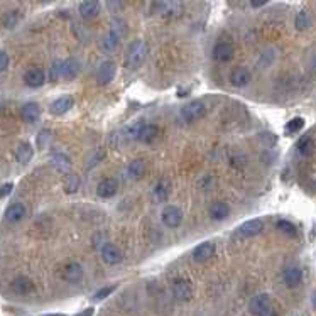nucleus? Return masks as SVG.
<instances>
[{
  "instance_id": "nucleus-3",
  "label": "nucleus",
  "mask_w": 316,
  "mask_h": 316,
  "mask_svg": "<svg viewBox=\"0 0 316 316\" xmlns=\"http://www.w3.org/2000/svg\"><path fill=\"white\" fill-rule=\"evenodd\" d=\"M162 224L169 226V228H176V226L181 225V222H183V212L180 210L178 206H172V204H169L162 210Z\"/></svg>"
},
{
  "instance_id": "nucleus-33",
  "label": "nucleus",
  "mask_w": 316,
  "mask_h": 316,
  "mask_svg": "<svg viewBox=\"0 0 316 316\" xmlns=\"http://www.w3.org/2000/svg\"><path fill=\"white\" fill-rule=\"evenodd\" d=\"M276 226H278L279 232H282V234H286V235H291V237H294V235L298 234L296 226L292 225L291 222H288V220H279L278 224H276Z\"/></svg>"
},
{
  "instance_id": "nucleus-6",
  "label": "nucleus",
  "mask_w": 316,
  "mask_h": 316,
  "mask_svg": "<svg viewBox=\"0 0 316 316\" xmlns=\"http://www.w3.org/2000/svg\"><path fill=\"white\" fill-rule=\"evenodd\" d=\"M262 228H264V222L260 218H252V220L244 222L238 226V235H242V237H256V235L262 232Z\"/></svg>"
},
{
  "instance_id": "nucleus-28",
  "label": "nucleus",
  "mask_w": 316,
  "mask_h": 316,
  "mask_svg": "<svg viewBox=\"0 0 316 316\" xmlns=\"http://www.w3.org/2000/svg\"><path fill=\"white\" fill-rule=\"evenodd\" d=\"M311 22H313V19H311L310 12L308 10H300L294 19V26L298 30H306L311 28Z\"/></svg>"
},
{
  "instance_id": "nucleus-30",
  "label": "nucleus",
  "mask_w": 316,
  "mask_h": 316,
  "mask_svg": "<svg viewBox=\"0 0 316 316\" xmlns=\"http://www.w3.org/2000/svg\"><path fill=\"white\" fill-rule=\"evenodd\" d=\"M298 149H300V152L302 156H311L314 152V142H313V139H311L310 136L301 137L300 142H298Z\"/></svg>"
},
{
  "instance_id": "nucleus-32",
  "label": "nucleus",
  "mask_w": 316,
  "mask_h": 316,
  "mask_svg": "<svg viewBox=\"0 0 316 316\" xmlns=\"http://www.w3.org/2000/svg\"><path fill=\"white\" fill-rule=\"evenodd\" d=\"M51 142V130H48V128H44L38 134V137H36V144H38L39 149H46L48 146H50Z\"/></svg>"
},
{
  "instance_id": "nucleus-4",
  "label": "nucleus",
  "mask_w": 316,
  "mask_h": 316,
  "mask_svg": "<svg viewBox=\"0 0 316 316\" xmlns=\"http://www.w3.org/2000/svg\"><path fill=\"white\" fill-rule=\"evenodd\" d=\"M270 308H272V306H270V298H269V294H266V292L254 296L250 300V302H248V310H250V313L257 314V316H260L262 313L269 311Z\"/></svg>"
},
{
  "instance_id": "nucleus-16",
  "label": "nucleus",
  "mask_w": 316,
  "mask_h": 316,
  "mask_svg": "<svg viewBox=\"0 0 316 316\" xmlns=\"http://www.w3.org/2000/svg\"><path fill=\"white\" fill-rule=\"evenodd\" d=\"M213 254H215V244L213 242H203L194 248L193 259L196 262H206L208 259H212Z\"/></svg>"
},
{
  "instance_id": "nucleus-5",
  "label": "nucleus",
  "mask_w": 316,
  "mask_h": 316,
  "mask_svg": "<svg viewBox=\"0 0 316 316\" xmlns=\"http://www.w3.org/2000/svg\"><path fill=\"white\" fill-rule=\"evenodd\" d=\"M204 114H206V106H204L202 102H191V104L183 106V110H181V115H183V118H186L188 122H193V120L203 118Z\"/></svg>"
},
{
  "instance_id": "nucleus-29",
  "label": "nucleus",
  "mask_w": 316,
  "mask_h": 316,
  "mask_svg": "<svg viewBox=\"0 0 316 316\" xmlns=\"http://www.w3.org/2000/svg\"><path fill=\"white\" fill-rule=\"evenodd\" d=\"M118 42H120V36L115 34L114 30H110V32L106 34L104 39H102V48H104L105 51L112 52L115 48L118 46Z\"/></svg>"
},
{
  "instance_id": "nucleus-41",
  "label": "nucleus",
  "mask_w": 316,
  "mask_h": 316,
  "mask_svg": "<svg viewBox=\"0 0 316 316\" xmlns=\"http://www.w3.org/2000/svg\"><path fill=\"white\" fill-rule=\"evenodd\" d=\"M250 6L254 8H260V7H264L266 6V2H250Z\"/></svg>"
},
{
  "instance_id": "nucleus-18",
  "label": "nucleus",
  "mask_w": 316,
  "mask_h": 316,
  "mask_svg": "<svg viewBox=\"0 0 316 316\" xmlns=\"http://www.w3.org/2000/svg\"><path fill=\"white\" fill-rule=\"evenodd\" d=\"M26 216V206L22 203H12L6 210V220L10 224H17Z\"/></svg>"
},
{
  "instance_id": "nucleus-11",
  "label": "nucleus",
  "mask_w": 316,
  "mask_h": 316,
  "mask_svg": "<svg viewBox=\"0 0 316 316\" xmlns=\"http://www.w3.org/2000/svg\"><path fill=\"white\" fill-rule=\"evenodd\" d=\"M102 259L108 266H115L122 260V252H120V248L117 246H114V244H105V246L102 247Z\"/></svg>"
},
{
  "instance_id": "nucleus-19",
  "label": "nucleus",
  "mask_w": 316,
  "mask_h": 316,
  "mask_svg": "<svg viewBox=\"0 0 316 316\" xmlns=\"http://www.w3.org/2000/svg\"><path fill=\"white\" fill-rule=\"evenodd\" d=\"M63 278L68 282H78L83 278V267L76 264V262H71V264L64 266L63 269Z\"/></svg>"
},
{
  "instance_id": "nucleus-37",
  "label": "nucleus",
  "mask_w": 316,
  "mask_h": 316,
  "mask_svg": "<svg viewBox=\"0 0 316 316\" xmlns=\"http://www.w3.org/2000/svg\"><path fill=\"white\" fill-rule=\"evenodd\" d=\"M115 291V286H106V288H104V289H100V291H96V294L93 296V300H104V298H106L108 294H112V292Z\"/></svg>"
},
{
  "instance_id": "nucleus-8",
  "label": "nucleus",
  "mask_w": 316,
  "mask_h": 316,
  "mask_svg": "<svg viewBox=\"0 0 316 316\" xmlns=\"http://www.w3.org/2000/svg\"><path fill=\"white\" fill-rule=\"evenodd\" d=\"M213 58L218 63H228L234 58V46L230 42H218L213 48Z\"/></svg>"
},
{
  "instance_id": "nucleus-13",
  "label": "nucleus",
  "mask_w": 316,
  "mask_h": 316,
  "mask_svg": "<svg viewBox=\"0 0 316 316\" xmlns=\"http://www.w3.org/2000/svg\"><path fill=\"white\" fill-rule=\"evenodd\" d=\"M78 10H80V16H82L84 20L95 19V17L100 14V4L95 2V0H84V2L80 4Z\"/></svg>"
},
{
  "instance_id": "nucleus-12",
  "label": "nucleus",
  "mask_w": 316,
  "mask_h": 316,
  "mask_svg": "<svg viewBox=\"0 0 316 316\" xmlns=\"http://www.w3.org/2000/svg\"><path fill=\"white\" fill-rule=\"evenodd\" d=\"M46 82V74L41 68H30L28 73L24 74V83L30 88H39Z\"/></svg>"
},
{
  "instance_id": "nucleus-22",
  "label": "nucleus",
  "mask_w": 316,
  "mask_h": 316,
  "mask_svg": "<svg viewBox=\"0 0 316 316\" xmlns=\"http://www.w3.org/2000/svg\"><path fill=\"white\" fill-rule=\"evenodd\" d=\"M78 73H80V63H78V60H74V58H68L66 61H63V70H61V76L68 78V80H73Z\"/></svg>"
},
{
  "instance_id": "nucleus-31",
  "label": "nucleus",
  "mask_w": 316,
  "mask_h": 316,
  "mask_svg": "<svg viewBox=\"0 0 316 316\" xmlns=\"http://www.w3.org/2000/svg\"><path fill=\"white\" fill-rule=\"evenodd\" d=\"M52 164H54V168H56V169H60V171L68 172V169H70V166H71V161H70L68 156L58 152V154L52 156Z\"/></svg>"
},
{
  "instance_id": "nucleus-2",
  "label": "nucleus",
  "mask_w": 316,
  "mask_h": 316,
  "mask_svg": "<svg viewBox=\"0 0 316 316\" xmlns=\"http://www.w3.org/2000/svg\"><path fill=\"white\" fill-rule=\"evenodd\" d=\"M172 296L178 301H190L193 298V286L188 279H176L172 282Z\"/></svg>"
},
{
  "instance_id": "nucleus-21",
  "label": "nucleus",
  "mask_w": 316,
  "mask_h": 316,
  "mask_svg": "<svg viewBox=\"0 0 316 316\" xmlns=\"http://www.w3.org/2000/svg\"><path fill=\"white\" fill-rule=\"evenodd\" d=\"M20 115H22V118H24L26 122L32 124L39 117H41V108H39L38 104H34V102H29V104H26L24 106H22Z\"/></svg>"
},
{
  "instance_id": "nucleus-24",
  "label": "nucleus",
  "mask_w": 316,
  "mask_h": 316,
  "mask_svg": "<svg viewBox=\"0 0 316 316\" xmlns=\"http://www.w3.org/2000/svg\"><path fill=\"white\" fill-rule=\"evenodd\" d=\"M32 156H34V149H32V146H30L29 142H22V144H19V148L16 149V158H17V161H19L20 164L30 162Z\"/></svg>"
},
{
  "instance_id": "nucleus-38",
  "label": "nucleus",
  "mask_w": 316,
  "mask_h": 316,
  "mask_svg": "<svg viewBox=\"0 0 316 316\" xmlns=\"http://www.w3.org/2000/svg\"><path fill=\"white\" fill-rule=\"evenodd\" d=\"M12 190H14V184L12 183H6L4 186H0V198L8 196V194L12 193Z\"/></svg>"
},
{
  "instance_id": "nucleus-46",
  "label": "nucleus",
  "mask_w": 316,
  "mask_h": 316,
  "mask_svg": "<svg viewBox=\"0 0 316 316\" xmlns=\"http://www.w3.org/2000/svg\"><path fill=\"white\" fill-rule=\"evenodd\" d=\"M313 306L316 308V292H314V296H313Z\"/></svg>"
},
{
  "instance_id": "nucleus-14",
  "label": "nucleus",
  "mask_w": 316,
  "mask_h": 316,
  "mask_svg": "<svg viewBox=\"0 0 316 316\" xmlns=\"http://www.w3.org/2000/svg\"><path fill=\"white\" fill-rule=\"evenodd\" d=\"M12 291L19 296H29L36 291V286L29 278H17L16 281L12 282Z\"/></svg>"
},
{
  "instance_id": "nucleus-42",
  "label": "nucleus",
  "mask_w": 316,
  "mask_h": 316,
  "mask_svg": "<svg viewBox=\"0 0 316 316\" xmlns=\"http://www.w3.org/2000/svg\"><path fill=\"white\" fill-rule=\"evenodd\" d=\"M260 316H278V313H276V311L270 308L269 311H266V313H262Z\"/></svg>"
},
{
  "instance_id": "nucleus-39",
  "label": "nucleus",
  "mask_w": 316,
  "mask_h": 316,
  "mask_svg": "<svg viewBox=\"0 0 316 316\" xmlns=\"http://www.w3.org/2000/svg\"><path fill=\"white\" fill-rule=\"evenodd\" d=\"M8 68V54L6 51H0V71H6Z\"/></svg>"
},
{
  "instance_id": "nucleus-35",
  "label": "nucleus",
  "mask_w": 316,
  "mask_h": 316,
  "mask_svg": "<svg viewBox=\"0 0 316 316\" xmlns=\"http://www.w3.org/2000/svg\"><path fill=\"white\" fill-rule=\"evenodd\" d=\"M61 70H63V61H54L51 66V70H50V78L52 80V82L63 78L61 76Z\"/></svg>"
},
{
  "instance_id": "nucleus-23",
  "label": "nucleus",
  "mask_w": 316,
  "mask_h": 316,
  "mask_svg": "<svg viewBox=\"0 0 316 316\" xmlns=\"http://www.w3.org/2000/svg\"><path fill=\"white\" fill-rule=\"evenodd\" d=\"M228 213H230L228 204L224 203V202H215L210 206V216H212V220H216V222L225 220V218L228 216Z\"/></svg>"
},
{
  "instance_id": "nucleus-25",
  "label": "nucleus",
  "mask_w": 316,
  "mask_h": 316,
  "mask_svg": "<svg viewBox=\"0 0 316 316\" xmlns=\"http://www.w3.org/2000/svg\"><path fill=\"white\" fill-rule=\"evenodd\" d=\"M169 193H171V181L161 180L154 188V200L156 202H166Z\"/></svg>"
},
{
  "instance_id": "nucleus-27",
  "label": "nucleus",
  "mask_w": 316,
  "mask_h": 316,
  "mask_svg": "<svg viewBox=\"0 0 316 316\" xmlns=\"http://www.w3.org/2000/svg\"><path fill=\"white\" fill-rule=\"evenodd\" d=\"M158 134H159V128L156 126H152V124H144L139 134V140L149 144V142H152L156 137H158Z\"/></svg>"
},
{
  "instance_id": "nucleus-9",
  "label": "nucleus",
  "mask_w": 316,
  "mask_h": 316,
  "mask_svg": "<svg viewBox=\"0 0 316 316\" xmlns=\"http://www.w3.org/2000/svg\"><path fill=\"white\" fill-rule=\"evenodd\" d=\"M73 105H74V100H73V96H70V95H63V96H60L58 100H54L52 104L50 105V112L52 115H64L68 110L73 108Z\"/></svg>"
},
{
  "instance_id": "nucleus-44",
  "label": "nucleus",
  "mask_w": 316,
  "mask_h": 316,
  "mask_svg": "<svg viewBox=\"0 0 316 316\" xmlns=\"http://www.w3.org/2000/svg\"><path fill=\"white\" fill-rule=\"evenodd\" d=\"M93 314V308H88V310H84L82 314H78V316H92Z\"/></svg>"
},
{
  "instance_id": "nucleus-36",
  "label": "nucleus",
  "mask_w": 316,
  "mask_h": 316,
  "mask_svg": "<svg viewBox=\"0 0 316 316\" xmlns=\"http://www.w3.org/2000/svg\"><path fill=\"white\" fill-rule=\"evenodd\" d=\"M144 124L142 122H137V124H134V126L128 128V132H127V137L128 139H139V134H140V128Z\"/></svg>"
},
{
  "instance_id": "nucleus-45",
  "label": "nucleus",
  "mask_w": 316,
  "mask_h": 316,
  "mask_svg": "<svg viewBox=\"0 0 316 316\" xmlns=\"http://www.w3.org/2000/svg\"><path fill=\"white\" fill-rule=\"evenodd\" d=\"M42 316H66V314H61V313H54V314H42Z\"/></svg>"
},
{
  "instance_id": "nucleus-40",
  "label": "nucleus",
  "mask_w": 316,
  "mask_h": 316,
  "mask_svg": "<svg viewBox=\"0 0 316 316\" xmlns=\"http://www.w3.org/2000/svg\"><path fill=\"white\" fill-rule=\"evenodd\" d=\"M104 156H105V150H102V149H100V150H96V154H95V156H92L93 161H90V166H95L96 162H100Z\"/></svg>"
},
{
  "instance_id": "nucleus-10",
  "label": "nucleus",
  "mask_w": 316,
  "mask_h": 316,
  "mask_svg": "<svg viewBox=\"0 0 316 316\" xmlns=\"http://www.w3.org/2000/svg\"><path fill=\"white\" fill-rule=\"evenodd\" d=\"M115 71H117V68H115V63H112V61L102 63L98 71H96V82H98V84H106L112 82L115 78Z\"/></svg>"
},
{
  "instance_id": "nucleus-15",
  "label": "nucleus",
  "mask_w": 316,
  "mask_h": 316,
  "mask_svg": "<svg viewBox=\"0 0 316 316\" xmlns=\"http://www.w3.org/2000/svg\"><path fill=\"white\" fill-rule=\"evenodd\" d=\"M282 281L288 288H298L302 281V270L300 267H288L282 274Z\"/></svg>"
},
{
  "instance_id": "nucleus-26",
  "label": "nucleus",
  "mask_w": 316,
  "mask_h": 316,
  "mask_svg": "<svg viewBox=\"0 0 316 316\" xmlns=\"http://www.w3.org/2000/svg\"><path fill=\"white\" fill-rule=\"evenodd\" d=\"M80 176L74 174V172H66L64 178H63V188L68 194H73L76 193V191L80 190Z\"/></svg>"
},
{
  "instance_id": "nucleus-7",
  "label": "nucleus",
  "mask_w": 316,
  "mask_h": 316,
  "mask_svg": "<svg viewBox=\"0 0 316 316\" xmlns=\"http://www.w3.org/2000/svg\"><path fill=\"white\" fill-rule=\"evenodd\" d=\"M117 191H118V183L115 178H105L96 186V194L100 198H112L117 194Z\"/></svg>"
},
{
  "instance_id": "nucleus-1",
  "label": "nucleus",
  "mask_w": 316,
  "mask_h": 316,
  "mask_svg": "<svg viewBox=\"0 0 316 316\" xmlns=\"http://www.w3.org/2000/svg\"><path fill=\"white\" fill-rule=\"evenodd\" d=\"M146 58H148V44L144 41H139V39L132 41L126 51V66L136 70L144 63Z\"/></svg>"
},
{
  "instance_id": "nucleus-43",
  "label": "nucleus",
  "mask_w": 316,
  "mask_h": 316,
  "mask_svg": "<svg viewBox=\"0 0 316 316\" xmlns=\"http://www.w3.org/2000/svg\"><path fill=\"white\" fill-rule=\"evenodd\" d=\"M106 6H108V7H115V8H120V7H122V2H108Z\"/></svg>"
},
{
  "instance_id": "nucleus-20",
  "label": "nucleus",
  "mask_w": 316,
  "mask_h": 316,
  "mask_svg": "<svg viewBox=\"0 0 316 316\" xmlns=\"http://www.w3.org/2000/svg\"><path fill=\"white\" fill-rule=\"evenodd\" d=\"M146 172V162L144 159H134V161L127 166V178L128 180H140Z\"/></svg>"
},
{
  "instance_id": "nucleus-17",
  "label": "nucleus",
  "mask_w": 316,
  "mask_h": 316,
  "mask_svg": "<svg viewBox=\"0 0 316 316\" xmlns=\"http://www.w3.org/2000/svg\"><path fill=\"white\" fill-rule=\"evenodd\" d=\"M250 71H248L247 68H235L232 73H230V83L234 84V86H246V84H248V82H250Z\"/></svg>"
},
{
  "instance_id": "nucleus-34",
  "label": "nucleus",
  "mask_w": 316,
  "mask_h": 316,
  "mask_svg": "<svg viewBox=\"0 0 316 316\" xmlns=\"http://www.w3.org/2000/svg\"><path fill=\"white\" fill-rule=\"evenodd\" d=\"M302 127H304V120H302L301 117H296V118L289 120V122L286 124V132H289V134L300 132Z\"/></svg>"
}]
</instances>
